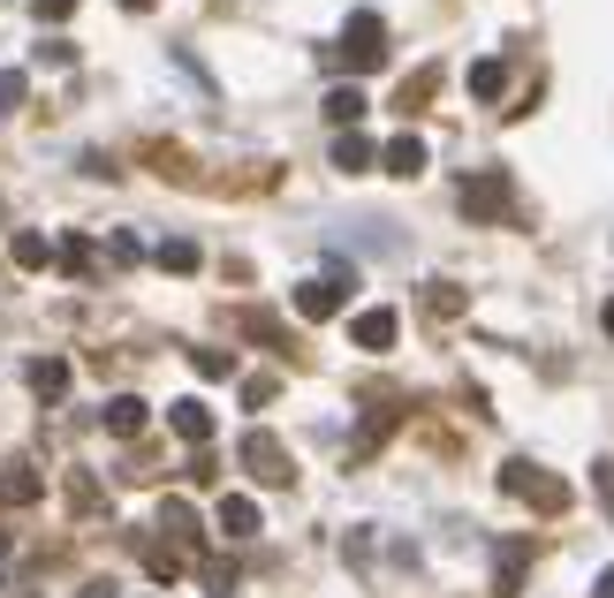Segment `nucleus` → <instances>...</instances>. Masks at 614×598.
I'll return each instance as SVG.
<instances>
[{"mask_svg":"<svg viewBox=\"0 0 614 598\" xmlns=\"http://www.w3.org/2000/svg\"><path fill=\"white\" fill-rule=\"evenodd\" d=\"M600 326H607V334H614V296H607V311H600Z\"/></svg>","mask_w":614,"mask_h":598,"instance_id":"b1692460","label":"nucleus"},{"mask_svg":"<svg viewBox=\"0 0 614 598\" xmlns=\"http://www.w3.org/2000/svg\"><path fill=\"white\" fill-rule=\"evenodd\" d=\"M356 348H395V334H402V318L395 311H387V303H380V311H356Z\"/></svg>","mask_w":614,"mask_h":598,"instance_id":"423d86ee","label":"nucleus"},{"mask_svg":"<svg viewBox=\"0 0 614 598\" xmlns=\"http://www.w3.org/2000/svg\"><path fill=\"white\" fill-rule=\"evenodd\" d=\"M592 598H614V568H600V584H592Z\"/></svg>","mask_w":614,"mask_h":598,"instance_id":"5701e85b","label":"nucleus"},{"mask_svg":"<svg viewBox=\"0 0 614 598\" xmlns=\"http://www.w3.org/2000/svg\"><path fill=\"white\" fill-rule=\"evenodd\" d=\"M509 205H516V190H509V174H501V168H485V174L463 182V213H471V220H501Z\"/></svg>","mask_w":614,"mask_h":598,"instance_id":"7ed1b4c3","label":"nucleus"},{"mask_svg":"<svg viewBox=\"0 0 614 598\" xmlns=\"http://www.w3.org/2000/svg\"><path fill=\"white\" fill-rule=\"evenodd\" d=\"M107 432H122V439H130V432H144V402H137V394L107 402Z\"/></svg>","mask_w":614,"mask_h":598,"instance_id":"9b49d317","label":"nucleus"},{"mask_svg":"<svg viewBox=\"0 0 614 598\" xmlns=\"http://www.w3.org/2000/svg\"><path fill=\"white\" fill-rule=\"evenodd\" d=\"M69 8H77V0H31V16H39V23H61Z\"/></svg>","mask_w":614,"mask_h":598,"instance_id":"412c9836","label":"nucleus"},{"mask_svg":"<svg viewBox=\"0 0 614 598\" xmlns=\"http://www.w3.org/2000/svg\"><path fill=\"white\" fill-rule=\"evenodd\" d=\"M387 174H402V182L425 174V144H417V136H395V144H387Z\"/></svg>","mask_w":614,"mask_h":598,"instance_id":"1a4fd4ad","label":"nucleus"},{"mask_svg":"<svg viewBox=\"0 0 614 598\" xmlns=\"http://www.w3.org/2000/svg\"><path fill=\"white\" fill-rule=\"evenodd\" d=\"M501 493H516V500H531V508H546V515L570 508V485H562V477H546L538 463H524V455H516V463H501Z\"/></svg>","mask_w":614,"mask_h":598,"instance_id":"f257e3e1","label":"nucleus"},{"mask_svg":"<svg viewBox=\"0 0 614 598\" xmlns=\"http://www.w3.org/2000/svg\"><path fill=\"white\" fill-rule=\"evenodd\" d=\"M243 470L251 477H265V485H289V447H281V439H273V432H251V439H243Z\"/></svg>","mask_w":614,"mask_h":598,"instance_id":"20e7f679","label":"nucleus"},{"mask_svg":"<svg viewBox=\"0 0 614 598\" xmlns=\"http://www.w3.org/2000/svg\"><path fill=\"white\" fill-rule=\"evenodd\" d=\"M592 477H600V493H607V515H614V463H600Z\"/></svg>","mask_w":614,"mask_h":598,"instance_id":"4be33fe9","label":"nucleus"},{"mask_svg":"<svg viewBox=\"0 0 614 598\" xmlns=\"http://www.w3.org/2000/svg\"><path fill=\"white\" fill-rule=\"evenodd\" d=\"M160 265H175V273H190V265H198V243H168V251H160Z\"/></svg>","mask_w":614,"mask_h":598,"instance_id":"6ab92c4d","label":"nucleus"},{"mask_svg":"<svg viewBox=\"0 0 614 598\" xmlns=\"http://www.w3.org/2000/svg\"><path fill=\"white\" fill-rule=\"evenodd\" d=\"M220 530H228V538H251V530H259V500H243V493L220 500Z\"/></svg>","mask_w":614,"mask_h":598,"instance_id":"6e6552de","label":"nucleus"},{"mask_svg":"<svg viewBox=\"0 0 614 598\" xmlns=\"http://www.w3.org/2000/svg\"><path fill=\"white\" fill-rule=\"evenodd\" d=\"M425 311H433V318H455V311H463V296H455V288H447V281H440L433 296H425Z\"/></svg>","mask_w":614,"mask_h":598,"instance_id":"f3484780","label":"nucleus"},{"mask_svg":"<svg viewBox=\"0 0 614 598\" xmlns=\"http://www.w3.org/2000/svg\"><path fill=\"white\" fill-rule=\"evenodd\" d=\"M342 303H350V281H342V273H319V281L296 288V311H304V318H334Z\"/></svg>","mask_w":614,"mask_h":598,"instance_id":"39448f33","label":"nucleus"},{"mask_svg":"<svg viewBox=\"0 0 614 598\" xmlns=\"http://www.w3.org/2000/svg\"><path fill=\"white\" fill-rule=\"evenodd\" d=\"M380 61H387V23L372 8H356L350 31H342V69H380Z\"/></svg>","mask_w":614,"mask_h":598,"instance_id":"f03ea898","label":"nucleus"},{"mask_svg":"<svg viewBox=\"0 0 614 598\" xmlns=\"http://www.w3.org/2000/svg\"><path fill=\"white\" fill-rule=\"evenodd\" d=\"M433 91H440V69H417V77L402 84V99H395V107H402V114H417V107H425Z\"/></svg>","mask_w":614,"mask_h":598,"instance_id":"ddd939ff","label":"nucleus"},{"mask_svg":"<svg viewBox=\"0 0 614 598\" xmlns=\"http://www.w3.org/2000/svg\"><path fill=\"white\" fill-rule=\"evenodd\" d=\"M334 168H342V174H364V168H372V144H364L356 129H350V136H334Z\"/></svg>","mask_w":614,"mask_h":598,"instance_id":"9d476101","label":"nucleus"},{"mask_svg":"<svg viewBox=\"0 0 614 598\" xmlns=\"http://www.w3.org/2000/svg\"><path fill=\"white\" fill-rule=\"evenodd\" d=\"M168 425H175L182 439H198V447H205V439H213V409H205V402H175V409H168Z\"/></svg>","mask_w":614,"mask_h":598,"instance_id":"0eeeda50","label":"nucleus"},{"mask_svg":"<svg viewBox=\"0 0 614 598\" xmlns=\"http://www.w3.org/2000/svg\"><path fill=\"white\" fill-rule=\"evenodd\" d=\"M198 372H205V379H228V372H235V356H228V348H198Z\"/></svg>","mask_w":614,"mask_h":598,"instance_id":"dca6fc26","label":"nucleus"},{"mask_svg":"<svg viewBox=\"0 0 614 598\" xmlns=\"http://www.w3.org/2000/svg\"><path fill=\"white\" fill-rule=\"evenodd\" d=\"M356 114H364V91H356V84H342V91H326V122H342V129H350Z\"/></svg>","mask_w":614,"mask_h":598,"instance_id":"f8f14e48","label":"nucleus"},{"mask_svg":"<svg viewBox=\"0 0 614 598\" xmlns=\"http://www.w3.org/2000/svg\"><path fill=\"white\" fill-rule=\"evenodd\" d=\"M31 386H39V394H61V386H69V364H61V356L31 364Z\"/></svg>","mask_w":614,"mask_h":598,"instance_id":"2eb2a0df","label":"nucleus"},{"mask_svg":"<svg viewBox=\"0 0 614 598\" xmlns=\"http://www.w3.org/2000/svg\"><path fill=\"white\" fill-rule=\"evenodd\" d=\"M16 265H46V243H39V235H16Z\"/></svg>","mask_w":614,"mask_h":598,"instance_id":"aec40b11","label":"nucleus"},{"mask_svg":"<svg viewBox=\"0 0 614 598\" xmlns=\"http://www.w3.org/2000/svg\"><path fill=\"white\" fill-rule=\"evenodd\" d=\"M471 91H479V99H501V91H509V69H501V61H479V69H471Z\"/></svg>","mask_w":614,"mask_h":598,"instance_id":"4468645a","label":"nucleus"},{"mask_svg":"<svg viewBox=\"0 0 614 598\" xmlns=\"http://www.w3.org/2000/svg\"><path fill=\"white\" fill-rule=\"evenodd\" d=\"M16 107H23V77H16V69H0V114H16Z\"/></svg>","mask_w":614,"mask_h":598,"instance_id":"a211bd4d","label":"nucleus"},{"mask_svg":"<svg viewBox=\"0 0 614 598\" xmlns=\"http://www.w3.org/2000/svg\"><path fill=\"white\" fill-rule=\"evenodd\" d=\"M122 8H152V0H122Z\"/></svg>","mask_w":614,"mask_h":598,"instance_id":"393cba45","label":"nucleus"}]
</instances>
